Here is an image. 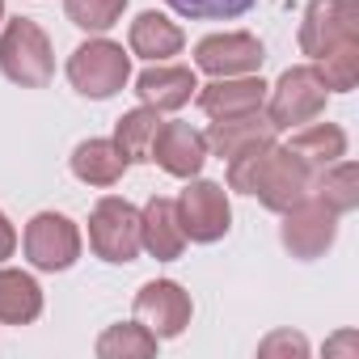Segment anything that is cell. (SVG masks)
<instances>
[{
    "mask_svg": "<svg viewBox=\"0 0 359 359\" xmlns=\"http://www.w3.org/2000/svg\"><path fill=\"white\" fill-rule=\"evenodd\" d=\"M351 346H355V334H342V338H334L325 351H351Z\"/></svg>",
    "mask_w": 359,
    "mask_h": 359,
    "instance_id": "cell-29",
    "label": "cell"
},
{
    "mask_svg": "<svg viewBox=\"0 0 359 359\" xmlns=\"http://www.w3.org/2000/svg\"><path fill=\"white\" fill-rule=\"evenodd\" d=\"M89 245L106 262H131L140 254V212L127 199H102L89 216Z\"/></svg>",
    "mask_w": 359,
    "mask_h": 359,
    "instance_id": "cell-6",
    "label": "cell"
},
{
    "mask_svg": "<svg viewBox=\"0 0 359 359\" xmlns=\"http://www.w3.org/2000/svg\"><path fill=\"white\" fill-rule=\"evenodd\" d=\"M97 355L102 359H148L156 355V334L144 325H110L97 338Z\"/></svg>",
    "mask_w": 359,
    "mask_h": 359,
    "instance_id": "cell-23",
    "label": "cell"
},
{
    "mask_svg": "<svg viewBox=\"0 0 359 359\" xmlns=\"http://www.w3.org/2000/svg\"><path fill=\"white\" fill-rule=\"evenodd\" d=\"M135 317L156 338H177L191 325V296L177 287L173 279H152L135 296Z\"/></svg>",
    "mask_w": 359,
    "mask_h": 359,
    "instance_id": "cell-10",
    "label": "cell"
},
{
    "mask_svg": "<svg viewBox=\"0 0 359 359\" xmlns=\"http://www.w3.org/2000/svg\"><path fill=\"white\" fill-rule=\"evenodd\" d=\"M266 102V85L258 76H216L212 85L199 89V106L212 114V118H233V114H250V110H262Z\"/></svg>",
    "mask_w": 359,
    "mask_h": 359,
    "instance_id": "cell-14",
    "label": "cell"
},
{
    "mask_svg": "<svg viewBox=\"0 0 359 359\" xmlns=\"http://www.w3.org/2000/svg\"><path fill=\"white\" fill-rule=\"evenodd\" d=\"M203 144L216 152V156H241V152H254V148H266L275 144V123L258 110L250 114H233V118H216L203 135Z\"/></svg>",
    "mask_w": 359,
    "mask_h": 359,
    "instance_id": "cell-13",
    "label": "cell"
},
{
    "mask_svg": "<svg viewBox=\"0 0 359 359\" xmlns=\"http://www.w3.org/2000/svg\"><path fill=\"white\" fill-rule=\"evenodd\" d=\"M195 89H199V81H195L191 68L156 64V68H144V72L135 76V93H140L144 106H152V110H177V106H187Z\"/></svg>",
    "mask_w": 359,
    "mask_h": 359,
    "instance_id": "cell-16",
    "label": "cell"
},
{
    "mask_svg": "<svg viewBox=\"0 0 359 359\" xmlns=\"http://www.w3.org/2000/svg\"><path fill=\"white\" fill-rule=\"evenodd\" d=\"M334 233H338V212H330L317 195L309 199H300V203H292L287 212H283V229H279V237H283V245L296 254V258H317V254H325L330 245H334Z\"/></svg>",
    "mask_w": 359,
    "mask_h": 359,
    "instance_id": "cell-8",
    "label": "cell"
},
{
    "mask_svg": "<svg viewBox=\"0 0 359 359\" xmlns=\"http://www.w3.org/2000/svg\"><path fill=\"white\" fill-rule=\"evenodd\" d=\"M229 187L241 195H258L271 212H287L313 187V169L292 148H254L229 161Z\"/></svg>",
    "mask_w": 359,
    "mask_h": 359,
    "instance_id": "cell-1",
    "label": "cell"
},
{
    "mask_svg": "<svg viewBox=\"0 0 359 359\" xmlns=\"http://www.w3.org/2000/svg\"><path fill=\"white\" fill-rule=\"evenodd\" d=\"M346 43H359V0H313L300 22V51L321 60Z\"/></svg>",
    "mask_w": 359,
    "mask_h": 359,
    "instance_id": "cell-5",
    "label": "cell"
},
{
    "mask_svg": "<svg viewBox=\"0 0 359 359\" xmlns=\"http://www.w3.org/2000/svg\"><path fill=\"white\" fill-rule=\"evenodd\" d=\"M13 250H18V233L5 220V212H0V258H13Z\"/></svg>",
    "mask_w": 359,
    "mask_h": 359,
    "instance_id": "cell-28",
    "label": "cell"
},
{
    "mask_svg": "<svg viewBox=\"0 0 359 359\" xmlns=\"http://www.w3.org/2000/svg\"><path fill=\"white\" fill-rule=\"evenodd\" d=\"M317 72H321L325 89H334V93L355 89V81H359V43H346V47H334L330 55H321Z\"/></svg>",
    "mask_w": 359,
    "mask_h": 359,
    "instance_id": "cell-25",
    "label": "cell"
},
{
    "mask_svg": "<svg viewBox=\"0 0 359 359\" xmlns=\"http://www.w3.org/2000/svg\"><path fill=\"white\" fill-rule=\"evenodd\" d=\"M26 258L39 271H68L81 258V233L68 216L39 212L26 229Z\"/></svg>",
    "mask_w": 359,
    "mask_h": 359,
    "instance_id": "cell-9",
    "label": "cell"
},
{
    "mask_svg": "<svg viewBox=\"0 0 359 359\" xmlns=\"http://www.w3.org/2000/svg\"><path fill=\"white\" fill-rule=\"evenodd\" d=\"M309 195H317L330 212H355L359 208V169L351 161H334L325 169H317V182L309 187Z\"/></svg>",
    "mask_w": 359,
    "mask_h": 359,
    "instance_id": "cell-21",
    "label": "cell"
},
{
    "mask_svg": "<svg viewBox=\"0 0 359 359\" xmlns=\"http://www.w3.org/2000/svg\"><path fill=\"white\" fill-rule=\"evenodd\" d=\"M325 81L317 68H287L279 76V85L271 89V102H266V118L275 123V131L283 127H304L313 123L321 110H325Z\"/></svg>",
    "mask_w": 359,
    "mask_h": 359,
    "instance_id": "cell-4",
    "label": "cell"
},
{
    "mask_svg": "<svg viewBox=\"0 0 359 359\" xmlns=\"http://www.w3.org/2000/svg\"><path fill=\"white\" fill-rule=\"evenodd\" d=\"M156 127H161V110H152V106H140V110H131V114L118 118L114 148L127 156V165L131 161H148V144H152Z\"/></svg>",
    "mask_w": 359,
    "mask_h": 359,
    "instance_id": "cell-22",
    "label": "cell"
},
{
    "mask_svg": "<svg viewBox=\"0 0 359 359\" xmlns=\"http://www.w3.org/2000/svg\"><path fill=\"white\" fill-rule=\"evenodd\" d=\"M0 72L22 89H43L55 76V55L47 34L39 30V22L30 18H13L0 34Z\"/></svg>",
    "mask_w": 359,
    "mask_h": 359,
    "instance_id": "cell-2",
    "label": "cell"
},
{
    "mask_svg": "<svg viewBox=\"0 0 359 359\" xmlns=\"http://www.w3.org/2000/svg\"><path fill=\"white\" fill-rule=\"evenodd\" d=\"M43 313V292L30 275L22 271H0V321L5 325H26Z\"/></svg>",
    "mask_w": 359,
    "mask_h": 359,
    "instance_id": "cell-20",
    "label": "cell"
},
{
    "mask_svg": "<svg viewBox=\"0 0 359 359\" xmlns=\"http://www.w3.org/2000/svg\"><path fill=\"white\" fill-rule=\"evenodd\" d=\"M262 43L254 34H212L195 47V64L212 76H245L262 68Z\"/></svg>",
    "mask_w": 359,
    "mask_h": 359,
    "instance_id": "cell-12",
    "label": "cell"
},
{
    "mask_svg": "<svg viewBox=\"0 0 359 359\" xmlns=\"http://www.w3.org/2000/svg\"><path fill=\"white\" fill-rule=\"evenodd\" d=\"M258 355H262V359H275V355H296V359H304V355H309V342H304V334L279 330V334H271V338L258 346Z\"/></svg>",
    "mask_w": 359,
    "mask_h": 359,
    "instance_id": "cell-27",
    "label": "cell"
},
{
    "mask_svg": "<svg viewBox=\"0 0 359 359\" xmlns=\"http://www.w3.org/2000/svg\"><path fill=\"white\" fill-rule=\"evenodd\" d=\"M127 169V156L114 148V140H85L72 152V173L89 187H114Z\"/></svg>",
    "mask_w": 359,
    "mask_h": 359,
    "instance_id": "cell-17",
    "label": "cell"
},
{
    "mask_svg": "<svg viewBox=\"0 0 359 359\" xmlns=\"http://www.w3.org/2000/svg\"><path fill=\"white\" fill-rule=\"evenodd\" d=\"M131 51L152 60V64H161V60L182 51V30H177L169 18H161V13H140L131 22Z\"/></svg>",
    "mask_w": 359,
    "mask_h": 359,
    "instance_id": "cell-19",
    "label": "cell"
},
{
    "mask_svg": "<svg viewBox=\"0 0 359 359\" xmlns=\"http://www.w3.org/2000/svg\"><path fill=\"white\" fill-rule=\"evenodd\" d=\"M123 9H127V0H64L68 22L81 26V30H89V34L110 30L123 18Z\"/></svg>",
    "mask_w": 359,
    "mask_h": 359,
    "instance_id": "cell-24",
    "label": "cell"
},
{
    "mask_svg": "<svg viewBox=\"0 0 359 359\" xmlns=\"http://www.w3.org/2000/svg\"><path fill=\"white\" fill-rule=\"evenodd\" d=\"M173 208H177V224H182V233L191 241H203V245L220 241L229 233V220H233L229 195L216 182H191L182 195L173 199Z\"/></svg>",
    "mask_w": 359,
    "mask_h": 359,
    "instance_id": "cell-7",
    "label": "cell"
},
{
    "mask_svg": "<svg viewBox=\"0 0 359 359\" xmlns=\"http://www.w3.org/2000/svg\"><path fill=\"white\" fill-rule=\"evenodd\" d=\"M148 161H156L173 177H195L208 161V144L191 123H161L148 144Z\"/></svg>",
    "mask_w": 359,
    "mask_h": 359,
    "instance_id": "cell-11",
    "label": "cell"
},
{
    "mask_svg": "<svg viewBox=\"0 0 359 359\" xmlns=\"http://www.w3.org/2000/svg\"><path fill=\"white\" fill-rule=\"evenodd\" d=\"M187 245V233L177 224V208L173 199H148V208L140 212V250H148L161 262H173Z\"/></svg>",
    "mask_w": 359,
    "mask_h": 359,
    "instance_id": "cell-15",
    "label": "cell"
},
{
    "mask_svg": "<svg viewBox=\"0 0 359 359\" xmlns=\"http://www.w3.org/2000/svg\"><path fill=\"white\" fill-rule=\"evenodd\" d=\"M287 148L317 173V169H325V165H334V161L346 156V131L334 127V123H309V127H300L292 135Z\"/></svg>",
    "mask_w": 359,
    "mask_h": 359,
    "instance_id": "cell-18",
    "label": "cell"
},
{
    "mask_svg": "<svg viewBox=\"0 0 359 359\" xmlns=\"http://www.w3.org/2000/svg\"><path fill=\"white\" fill-rule=\"evenodd\" d=\"M127 76H131V60H127L123 47L110 43V39H93V43L76 47L72 60H68V81H72V89L85 93V97H97V102H102V97H114V93L127 85Z\"/></svg>",
    "mask_w": 359,
    "mask_h": 359,
    "instance_id": "cell-3",
    "label": "cell"
},
{
    "mask_svg": "<svg viewBox=\"0 0 359 359\" xmlns=\"http://www.w3.org/2000/svg\"><path fill=\"white\" fill-rule=\"evenodd\" d=\"M0 18H5V0H0Z\"/></svg>",
    "mask_w": 359,
    "mask_h": 359,
    "instance_id": "cell-30",
    "label": "cell"
},
{
    "mask_svg": "<svg viewBox=\"0 0 359 359\" xmlns=\"http://www.w3.org/2000/svg\"><path fill=\"white\" fill-rule=\"evenodd\" d=\"M173 13L199 18V22H220V18H241L254 0H165Z\"/></svg>",
    "mask_w": 359,
    "mask_h": 359,
    "instance_id": "cell-26",
    "label": "cell"
}]
</instances>
